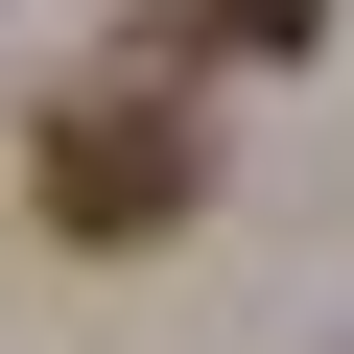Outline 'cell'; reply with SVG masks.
Listing matches in <instances>:
<instances>
[{"mask_svg": "<svg viewBox=\"0 0 354 354\" xmlns=\"http://www.w3.org/2000/svg\"><path fill=\"white\" fill-rule=\"evenodd\" d=\"M48 236H165L189 213V95H142V71H95V95H48Z\"/></svg>", "mask_w": 354, "mask_h": 354, "instance_id": "cell-1", "label": "cell"}]
</instances>
